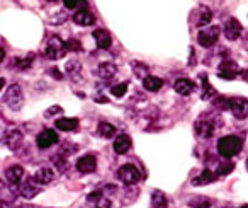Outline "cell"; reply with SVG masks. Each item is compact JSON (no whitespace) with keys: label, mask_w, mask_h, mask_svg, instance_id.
Masks as SVG:
<instances>
[{"label":"cell","mask_w":248,"mask_h":208,"mask_svg":"<svg viewBox=\"0 0 248 208\" xmlns=\"http://www.w3.org/2000/svg\"><path fill=\"white\" fill-rule=\"evenodd\" d=\"M58 133L53 132V130H45V132H41L38 135V139H36V143H38L39 149H49L51 145H56L58 143Z\"/></svg>","instance_id":"ba28073f"},{"label":"cell","mask_w":248,"mask_h":208,"mask_svg":"<svg viewBox=\"0 0 248 208\" xmlns=\"http://www.w3.org/2000/svg\"><path fill=\"white\" fill-rule=\"evenodd\" d=\"M2 188H4V184H2V181H0V191H2Z\"/></svg>","instance_id":"f35d334b"},{"label":"cell","mask_w":248,"mask_h":208,"mask_svg":"<svg viewBox=\"0 0 248 208\" xmlns=\"http://www.w3.org/2000/svg\"><path fill=\"white\" fill-rule=\"evenodd\" d=\"M66 52H68V50H66V43L63 41L60 36H53L48 41V45H46V56H48L49 60L63 58Z\"/></svg>","instance_id":"7a4b0ae2"},{"label":"cell","mask_w":248,"mask_h":208,"mask_svg":"<svg viewBox=\"0 0 248 208\" xmlns=\"http://www.w3.org/2000/svg\"><path fill=\"white\" fill-rule=\"evenodd\" d=\"M4 86H5V80H4V79H2V77H0V90L4 89Z\"/></svg>","instance_id":"74e56055"},{"label":"cell","mask_w":248,"mask_h":208,"mask_svg":"<svg viewBox=\"0 0 248 208\" xmlns=\"http://www.w3.org/2000/svg\"><path fill=\"white\" fill-rule=\"evenodd\" d=\"M240 208H248V205H243V207H240Z\"/></svg>","instance_id":"60d3db41"},{"label":"cell","mask_w":248,"mask_h":208,"mask_svg":"<svg viewBox=\"0 0 248 208\" xmlns=\"http://www.w3.org/2000/svg\"><path fill=\"white\" fill-rule=\"evenodd\" d=\"M80 70H82V65L78 63V60H72V62L66 63V72H68V75L72 77L73 80L78 79Z\"/></svg>","instance_id":"4316f807"},{"label":"cell","mask_w":248,"mask_h":208,"mask_svg":"<svg viewBox=\"0 0 248 208\" xmlns=\"http://www.w3.org/2000/svg\"><path fill=\"white\" fill-rule=\"evenodd\" d=\"M95 208H114V207H112V203H110V200L102 196L99 201H95Z\"/></svg>","instance_id":"1f68e13d"},{"label":"cell","mask_w":248,"mask_h":208,"mask_svg":"<svg viewBox=\"0 0 248 208\" xmlns=\"http://www.w3.org/2000/svg\"><path fill=\"white\" fill-rule=\"evenodd\" d=\"M49 73H53V75H55L56 79H62V73H58V69H53V70H49Z\"/></svg>","instance_id":"d590c367"},{"label":"cell","mask_w":248,"mask_h":208,"mask_svg":"<svg viewBox=\"0 0 248 208\" xmlns=\"http://www.w3.org/2000/svg\"><path fill=\"white\" fill-rule=\"evenodd\" d=\"M60 111H62V108H60V106H55V108H49L48 111H46V116L49 118V116L56 115V113H60Z\"/></svg>","instance_id":"e575fe53"},{"label":"cell","mask_w":248,"mask_h":208,"mask_svg":"<svg viewBox=\"0 0 248 208\" xmlns=\"http://www.w3.org/2000/svg\"><path fill=\"white\" fill-rule=\"evenodd\" d=\"M117 177H119L121 183L131 186V184H136L141 179V174H140L138 167H135L133 164H124V166H121L119 171H117Z\"/></svg>","instance_id":"3957f363"},{"label":"cell","mask_w":248,"mask_h":208,"mask_svg":"<svg viewBox=\"0 0 248 208\" xmlns=\"http://www.w3.org/2000/svg\"><path fill=\"white\" fill-rule=\"evenodd\" d=\"M63 4H65L66 9H77L78 5H82L83 9H87L85 7L87 4L83 2V0H63Z\"/></svg>","instance_id":"f546056e"},{"label":"cell","mask_w":248,"mask_h":208,"mask_svg":"<svg viewBox=\"0 0 248 208\" xmlns=\"http://www.w3.org/2000/svg\"><path fill=\"white\" fill-rule=\"evenodd\" d=\"M194 24L199 26V28H204V26H207L211 22V19H213V12H211L209 7H206V5H201V7H197L196 11H194Z\"/></svg>","instance_id":"30bf717a"},{"label":"cell","mask_w":248,"mask_h":208,"mask_svg":"<svg viewBox=\"0 0 248 208\" xmlns=\"http://www.w3.org/2000/svg\"><path fill=\"white\" fill-rule=\"evenodd\" d=\"M73 21L78 26H92L93 22H95V16L90 11H87V9H80V11L73 16Z\"/></svg>","instance_id":"e0dca14e"},{"label":"cell","mask_w":248,"mask_h":208,"mask_svg":"<svg viewBox=\"0 0 248 208\" xmlns=\"http://www.w3.org/2000/svg\"><path fill=\"white\" fill-rule=\"evenodd\" d=\"M5 177L11 184H19L24 177V169L21 166H12L5 171Z\"/></svg>","instance_id":"44dd1931"},{"label":"cell","mask_w":248,"mask_h":208,"mask_svg":"<svg viewBox=\"0 0 248 208\" xmlns=\"http://www.w3.org/2000/svg\"><path fill=\"white\" fill-rule=\"evenodd\" d=\"M228 109L238 120H245L248 116V99H245V97H233V99H230Z\"/></svg>","instance_id":"8992f818"},{"label":"cell","mask_w":248,"mask_h":208,"mask_svg":"<svg viewBox=\"0 0 248 208\" xmlns=\"http://www.w3.org/2000/svg\"><path fill=\"white\" fill-rule=\"evenodd\" d=\"M247 167H248V160H247Z\"/></svg>","instance_id":"7bdbcfd3"},{"label":"cell","mask_w":248,"mask_h":208,"mask_svg":"<svg viewBox=\"0 0 248 208\" xmlns=\"http://www.w3.org/2000/svg\"><path fill=\"white\" fill-rule=\"evenodd\" d=\"M4 58H5V52H4V48H0V63L4 62Z\"/></svg>","instance_id":"8d00e7d4"},{"label":"cell","mask_w":248,"mask_h":208,"mask_svg":"<svg viewBox=\"0 0 248 208\" xmlns=\"http://www.w3.org/2000/svg\"><path fill=\"white\" fill-rule=\"evenodd\" d=\"M48 2H55V0H48Z\"/></svg>","instance_id":"b9f144b4"},{"label":"cell","mask_w":248,"mask_h":208,"mask_svg":"<svg viewBox=\"0 0 248 208\" xmlns=\"http://www.w3.org/2000/svg\"><path fill=\"white\" fill-rule=\"evenodd\" d=\"M39 193V184L34 181V177H26V181H22L21 184V194L28 200L34 198Z\"/></svg>","instance_id":"7c38bea8"},{"label":"cell","mask_w":248,"mask_h":208,"mask_svg":"<svg viewBox=\"0 0 248 208\" xmlns=\"http://www.w3.org/2000/svg\"><path fill=\"white\" fill-rule=\"evenodd\" d=\"M167 205H169V200H167L165 194H163L162 191H153L152 207L153 208H167Z\"/></svg>","instance_id":"d4e9b609"},{"label":"cell","mask_w":248,"mask_h":208,"mask_svg":"<svg viewBox=\"0 0 248 208\" xmlns=\"http://www.w3.org/2000/svg\"><path fill=\"white\" fill-rule=\"evenodd\" d=\"M219 35H221V29L217 26H211V28H204L202 31H199L197 35V43L204 48H209L213 46L214 43L219 39Z\"/></svg>","instance_id":"5b68a950"},{"label":"cell","mask_w":248,"mask_h":208,"mask_svg":"<svg viewBox=\"0 0 248 208\" xmlns=\"http://www.w3.org/2000/svg\"><path fill=\"white\" fill-rule=\"evenodd\" d=\"M0 208H4V203H2V201H0Z\"/></svg>","instance_id":"ab89813d"},{"label":"cell","mask_w":248,"mask_h":208,"mask_svg":"<svg viewBox=\"0 0 248 208\" xmlns=\"http://www.w3.org/2000/svg\"><path fill=\"white\" fill-rule=\"evenodd\" d=\"M4 101L11 109H21L22 103H24V94H22L21 86L12 84V86L7 89V92H5Z\"/></svg>","instance_id":"277c9868"},{"label":"cell","mask_w":248,"mask_h":208,"mask_svg":"<svg viewBox=\"0 0 248 208\" xmlns=\"http://www.w3.org/2000/svg\"><path fill=\"white\" fill-rule=\"evenodd\" d=\"M116 72H117V67L110 62L100 63V65L97 67V75H99L100 79H106V80L112 79V77L116 75Z\"/></svg>","instance_id":"d6986e66"},{"label":"cell","mask_w":248,"mask_h":208,"mask_svg":"<svg viewBox=\"0 0 248 208\" xmlns=\"http://www.w3.org/2000/svg\"><path fill=\"white\" fill-rule=\"evenodd\" d=\"M196 133L201 139H211V137L214 135V125L211 121L201 120V121L196 123Z\"/></svg>","instance_id":"ac0fdd59"},{"label":"cell","mask_w":248,"mask_h":208,"mask_svg":"<svg viewBox=\"0 0 248 208\" xmlns=\"http://www.w3.org/2000/svg\"><path fill=\"white\" fill-rule=\"evenodd\" d=\"M100 198H102V193H100V191H92V193L87 196V200L89 201H99Z\"/></svg>","instance_id":"836d02e7"},{"label":"cell","mask_w":248,"mask_h":208,"mask_svg":"<svg viewBox=\"0 0 248 208\" xmlns=\"http://www.w3.org/2000/svg\"><path fill=\"white\" fill-rule=\"evenodd\" d=\"M22 140H24V135H22V132H19V130H9L4 135V143L11 150H17L19 147H21Z\"/></svg>","instance_id":"8fae6325"},{"label":"cell","mask_w":248,"mask_h":208,"mask_svg":"<svg viewBox=\"0 0 248 208\" xmlns=\"http://www.w3.org/2000/svg\"><path fill=\"white\" fill-rule=\"evenodd\" d=\"M241 149H243V140L236 135L223 137L217 142V154L224 159H231V157L238 156Z\"/></svg>","instance_id":"6da1fadb"},{"label":"cell","mask_w":248,"mask_h":208,"mask_svg":"<svg viewBox=\"0 0 248 208\" xmlns=\"http://www.w3.org/2000/svg\"><path fill=\"white\" fill-rule=\"evenodd\" d=\"M131 149V139L128 135H119L116 140H114V152L116 154H126Z\"/></svg>","instance_id":"ffe728a7"},{"label":"cell","mask_w":248,"mask_h":208,"mask_svg":"<svg viewBox=\"0 0 248 208\" xmlns=\"http://www.w3.org/2000/svg\"><path fill=\"white\" fill-rule=\"evenodd\" d=\"M240 73V69H238L236 62H233V60L226 58L221 62L219 65V73L217 75L221 77V79H226V80H233L234 77Z\"/></svg>","instance_id":"52a82bcc"},{"label":"cell","mask_w":248,"mask_h":208,"mask_svg":"<svg viewBox=\"0 0 248 208\" xmlns=\"http://www.w3.org/2000/svg\"><path fill=\"white\" fill-rule=\"evenodd\" d=\"M97 132H99L100 137H104V139H112L114 135H116V126H112L110 123H99V128H97Z\"/></svg>","instance_id":"484cf974"},{"label":"cell","mask_w":248,"mask_h":208,"mask_svg":"<svg viewBox=\"0 0 248 208\" xmlns=\"http://www.w3.org/2000/svg\"><path fill=\"white\" fill-rule=\"evenodd\" d=\"M233 164L231 162H228V164H221L219 166V169H217V176H224V174H228V173H231L233 171Z\"/></svg>","instance_id":"4dcf8cb0"},{"label":"cell","mask_w":248,"mask_h":208,"mask_svg":"<svg viewBox=\"0 0 248 208\" xmlns=\"http://www.w3.org/2000/svg\"><path fill=\"white\" fill-rule=\"evenodd\" d=\"M163 86V80L160 79V77H153V75H146L145 79H143V87H145L146 90H150V92H156V90H160Z\"/></svg>","instance_id":"cb8c5ba5"},{"label":"cell","mask_w":248,"mask_h":208,"mask_svg":"<svg viewBox=\"0 0 248 208\" xmlns=\"http://www.w3.org/2000/svg\"><path fill=\"white\" fill-rule=\"evenodd\" d=\"M66 50H72V52H80V50H82V46H80V41H77V39H70V41L66 43Z\"/></svg>","instance_id":"d6a6232c"},{"label":"cell","mask_w":248,"mask_h":208,"mask_svg":"<svg viewBox=\"0 0 248 208\" xmlns=\"http://www.w3.org/2000/svg\"><path fill=\"white\" fill-rule=\"evenodd\" d=\"M241 31H243V28H241L240 21H236L234 17H230V19H228L226 24H224V29H223L224 36H226V38L230 39V41H234V39L240 38Z\"/></svg>","instance_id":"9c48e42d"},{"label":"cell","mask_w":248,"mask_h":208,"mask_svg":"<svg viewBox=\"0 0 248 208\" xmlns=\"http://www.w3.org/2000/svg\"><path fill=\"white\" fill-rule=\"evenodd\" d=\"M217 177V174H214L213 171L209 169H204L202 173H201V176L194 177L192 184L194 186H204V184H209V183H214Z\"/></svg>","instance_id":"603a6c76"},{"label":"cell","mask_w":248,"mask_h":208,"mask_svg":"<svg viewBox=\"0 0 248 208\" xmlns=\"http://www.w3.org/2000/svg\"><path fill=\"white\" fill-rule=\"evenodd\" d=\"M173 89H175V92L180 94V96H189V94L194 92L196 86H194V82L189 79H179L173 84Z\"/></svg>","instance_id":"2e32d148"},{"label":"cell","mask_w":248,"mask_h":208,"mask_svg":"<svg viewBox=\"0 0 248 208\" xmlns=\"http://www.w3.org/2000/svg\"><path fill=\"white\" fill-rule=\"evenodd\" d=\"M93 39H95L97 46L100 50H109L110 45H112V38H110V35L106 29H95L93 31Z\"/></svg>","instance_id":"9a60e30c"},{"label":"cell","mask_w":248,"mask_h":208,"mask_svg":"<svg viewBox=\"0 0 248 208\" xmlns=\"http://www.w3.org/2000/svg\"><path fill=\"white\" fill-rule=\"evenodd\" d=\"M55 126L62 132H75L78 128V120L77 118H60L56 120Z\"/></svg>","instance_id":"7402d4cb"},{"label":"cell","mask_w":248,"mask_h":208,"mask_svg":"<svg viewBox=\"0 0 248 208\" xmlns=\"http://www.w3.org/2000/svg\"><path fill=\"white\" fill-rule=\"evenodd\" d=\"M211 200L206 196H197V198H192L189 201V207L190 208H211Z\"/></svg>","instance_id":"83f0119b"},{"label":"cell","mask_w":248,"mask_h":208,"mask_svg":"<svg viewBox=\"0 0 248 208\" xmlns=\"http://www.w3.org/2000/svg\"><path fill=\"white\" fill-rule=\"evenodd\" d=\"M32 177H34V181L39 184V186H46V184L55 181V171H53L51 167H41V169H38V173H36Z\"/></svg>","instance_id":"4fadbf2b"},{"label":"cell","mask_w":248,"mask_h":208,"mask_svg":"<svg viewBox=\"0 0 248 208\" xmlns=\"http://www.w3.org/2000/svg\"><path fill=\"white\" fill-rule=\"evenodd\" d=\"M126 90H128V84L123 82V84L114 86L112 89H110V92H112V96H116V97H123L124 94H126Z\"/></svg>","instance_id":"f1b7e54d"},{"label":"cell","mask_w":248,"mask_h":208,"mask_svg":"<svg viewBox=\"0 0 248 208\" xmlns=\"http://www.w3.org/2000/svg\"><path fill=\"white\" fill-rule=\"evenodd\" d=\"M97 167V159L93 156H83L77 160V169L83 174H89V173H93Z\"/></svg>","instance_id":"5bb4252c"}]
</instances>
